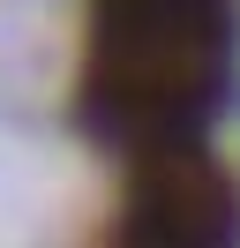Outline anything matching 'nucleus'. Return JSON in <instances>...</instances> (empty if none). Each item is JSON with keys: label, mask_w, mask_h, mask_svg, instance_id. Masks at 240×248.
<instances>
[{"label": "nucleus", "mask_w": 240, "mask_h": 248, "mask_svg": "<svg viewBox=\"0 0 240 248\" xmlns=\"http://www.w3.org/2000/svg\"><path fill=\"white\" fill-rule=\"evenodd\" d=\"M233 241H240V188L195 143H165L135 158L128 211L105 248H233Z\"/></svg>", "instance_id": "2"}, {"label": "nucleus", "mask_w": 240, "mask_h": 248, "mask_svg": "<svg viewBox=\"0 0 240 248\" xmlns=\"http://www.w3.org/2000/svg\"><path fill=\"white\" fill-rule=\"evenodd\" d=\"M233 61V0H90L83 113L90 136L128 143L135 158L195 143L203 113L225 91Z\"/></svg>", "instance_id": "1"}]
</instances>
